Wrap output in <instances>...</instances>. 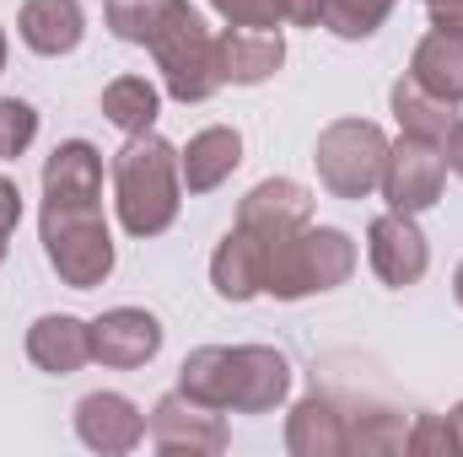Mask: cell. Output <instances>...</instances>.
Wrapping results in <instances>:
<instances>
[{
	"mask_svg": "<svg viewBox=\"0 0 463 457\" xmlns=\"http://www.w3.org/2000/svg\"><path fill=\"white\" fill-rule=\"evenodd\" d=\"M114 205L129 237H162L178 221L184 205V173L178 151L162 135H129L124 151L114 156Z\"/></svg>",
	"mask_w": 463,
	"mask_h": 457,
	"instance_id": "6da1fadb",
	"label": "cell"
},
{
	"mask_svg": "<svg viewBox=\"0 0 463 457\" xmlns=\"http://www.w3.org/2000/svg\"><path fill=\"white\" fill-rule=\"evenodd\" d=\"M355 269V242L340 227H302L264 242V291L280 302H302L313 291L345 285Z\"/></svg>",
	"mask_w": 463,
	"mask_h": 457,
	"instance_id": "7a4b0ae2",
	"label": "cell"
},
{
	"mask_svg": "<svg viewBox=\"0 0 463 457\" xmlns=\"http://www.w3.org/2000/svg\"><path fill=\"white\" fill-rule=\"evenodd\" d=\"M43 253L71 291H92L114 275V237L98 200H43Z\"/></svg>",
	"mask_w": 463,
	"mask_h": 457,
	"instance_id": "3957f363",
	"label": "cell"
},
{
	"mask_svg": "<svg viewBox=\"0 0 463 457\" xmlns=\"http://www.w3.org/2000/svg\"><path fill=\"white\" fill-rule=\"evenodd\" d=\"M146 49H151V60H156L162 81H167V98H178V103H205V98H216V87H222L216 38H211V27L200 22V11H194L189 0H178V11L151 33Z\"/></svg>",
	"mask_w": 463,
	"mask_h": 457,
	"instance_id": "277c9868",
	"label": "cell"
},
{
	"mask_svg": "<svg viewBox=\"0 0 463 457\" xmlns=\"http://www.w3.org/2000/svg\"><path fill=\"white\" fill-rule=\"evenodd\" d=\"M318 178L335 200H366L372 189H383V167H388V135L366 118H340L318 135L313 145Z\"/></svg>",
	"mask_w": 463,
	"mask_h": 457,
	"instance_id": "5b68a950",
	"label": "cell"
},
{
	"mask_svg": "<svg viewBox=\"0 0 463 457\" xmlns=\"http://www.w3.org/2000/svg\"><path fill=\"white\" fill-rule=\"evenodd\" d=\"M442 183H448L442 145L415 140V135H404L399 145H388V167H383V200H388V210L420 216V210H431L442 200Z\"/></svg>",
	"mask_w": 463,
	"mask_h": 457,
	"instance_id": "8992f818",
	"label": "cell"
},
{
	"mask_svg": "<svg viewBox=\"0 0 463 457\" xmlns=\"http://www.w3.org/2000/svg\"><path fill=\"white\" fill-rule=\"evenodd\" d=\"M146 436H151V447L167 457H216L227 452V425H222V409H205V404H194L189 393H167L156 409H151V420H146Z\"/></svg>",
	"mask_w": 463,
	"mask_h": 457,
	"instance_id": "52a82bcc",
	"label": "cell"
},
{
	"mask_svg": "<svg viewBox=\"0 0 463 457\" xmlns=\"http://www.w3.org/2000/svg\"><path fill=\"white\" fill-rule=\"evenodd\" d=\"M366 258H372V269H377L383 285L404 291V285H415V280L426 275L431 247H426V231L415 227V216L388 210V216H377V221L366 227Z\"/></svg>",
	"mask_w": 463,
	"mask_h": 457,
	"instance_id": "ba28073f",
	"label": "cell"
},
{
	"mask_svg": "<svg viewBox=\"0 0 463 457\" xmlns=\"http://www.w3.org/2000/svg\"><path fill=\"white\" fill-rule=\"evenodd\" d=\"M291 393V366L269 344H237L232 350V387L227 415H269Z\"/></svg>",
	"mask_w": 463,
	"mask_h": 457,
	"instance_id": "9c48e42d",
	"label": "cell"
},
{
	"mask_svg": "<svg viewBox=\"0 0 463 457\" xmlns=\"http://www.w3.org/2000/svg\"><path fill=\"white\" fill-rule=\"evenodd\" d=\"M237 227H248L253 237H264V242L291 237V231L313 227V194L302 183H291V178H264L237 205Z\"/></svg>",
	"mask_w": 463,
	"mask_h": 457,
	"instance_id": "30bf717a",
	"label": "cell"
},
{
	"mask_svg": "<svg viewBox=\"0 0 463 457\" xmlns=\"http://www.w3.org/2000/svg\"><path fill=\"white\" fill-rule=\"evenodd\" d=\"M76 436L103 457H124L146 442V420L124 393H87L76 404Z\"/></svg>",
	"mask_w": 463,
	"mask_h": 457,
	"instance_id": "8fae6325",
	"label": "cell"
},
{
	"mask_svg": "<svg viewBox=\"0 0 463 457\" xmlns=\"http://www.w3.org/2000/svg\"><path fill=\"white\" fill-rule=\"evenodd\" d=\"M162 350V323L140 307H114L92 323V360L114 366V371H135Z\"/></svg>",
	"mask_w": 463,
	"mask_h": 457,
	"instance_id": "7c38bea8",
	"label": "cell"
},
{
	"mask_svg": "<svg viewBox=\"0 0 463 457\" xmlns=\"http://www.w3.org/2000/svg\"><path fill=\"white\" fill-rule=\"evenodd\" d=\"M286 65V43L280 33H259V27H227L216 38V70H222V87H259L269 81L275 70Z\"/></svg>",
	"mask_w": 463,
	"mask_h": 457,
	"instance_id": "4fadbf2b",
	"label": "cell"
},
{
	"mask_svg": "<svg viewBox=\"0 0 463 457\" xmlns=\"http://www.w3.org/2000/svg\"><path fill=\"white\" fill-rule=\"evenodd\" d=\"M286 452L291 457H345L350 452V420L329 393H313L291 409L286 425Z\"/></svg>",
	"mask_w": 463,
	"mask_h": 457,
	"instance_id": "5bb4252c",
	"label": "cell"
},
{
	"mask_svg": "<svg viewBox=\"0 0 463 457\" xmlns=\"http://www.w3.org/2000/svg\"><path fill=\"white\" fill-rule=\"evenodd\" d=\"M27 355L38 371L49 377H71L92 360V323L71 318V312H49L27 329Z\"/></svg>",
	"mask_w": 463,
	"mask_h": 457,
	"instance_id": "9a60e30c",
	"label": "cell"
},
{
	"mask_svg": "<svg viewBox=\"0 0 463 457\" xmlns=\"http://www.w3.org/2000/svg\"><path fill=\"white\" fill-rule=\"evenodd\" d=\"M16 33L33 54L60 60L87 38V11H81V0H27L16 16Z\"/></svg>",
	"mask_w": 463,
	"mask_h": 457,
	"instance_id": "2e32d148",
	"label": "cell"
},
{
	"mask_svg": "<svg viewBox=\"0 0 463 457\" xmlns=\"http://www.w3.org/2000/svg\"><path fill=\"white\" fill-rule=\"evenodd\" d=\"M237 162H242V135H237V129H227V124L200 129V135L178 151L184 189H189V194H211V189H222L232 173H237Z\"/></svg>",
	"mask_w": 463,
	"mask_h": 457,
	"instance_id": "e0dca14e",
	"label": "cell"
},
{
	"mask_svg": "<svg viewBox=\"0 0 463 457\" xmlns=\"http://www.w3.org/2000/svg\"><path fill=\"white\" fill-rule=\"evenodd\" d=\"M211 285L222 302H253L264 291V237L248 227H232L211 258Z\"/></svg>",
	"mask_w": 463,
	"mask_h": 457,
	"instance_id": "ac0fdd59",
	"label": "cell"
},
{
	"mask_svg": "<svg viewBox=\"0 0 463 457\" xmlns=\"http://www.w3.org/2000/svg\"><path fill=\"white\" fill-rule=\"evenodd\" d=\"M43 200H103V156L87 140L54 145L43 162Z\"/></svg>",
	"mask_w": 463,
	"mask_h": 457,
	"instance_id": "d6986e66",
	"label": "cell"
},
{
	"mask_svg": "<svg viewBox=\"0 0 463 457\" xmlns=\"http://www.w3.org/2000/svg\"><path fill=\"white\" fill-rule=\"evenodd\" d=\"M410 76H415L426 92H437L442 103H463V33L431 27V33L415 43Z\"/></svg>",
	"mask_w": 463,
	"mask_h": 457,
	"instance_id": "ffe728a7",
	"label": "cell"
},
{
	"mask_svg": "<svg viewBox=\"0 0 463 457\" xmlns=\"http://www.w3.org/2000/svg\"><path fill=\"white\" fill-rule=\"evenodd\" d=\"M453 108H458V103H442V98H437V92H426L415 76L393 81V118H399V129H404V135H415V140L442 145V140H448V129L458 124Z\"/></svg>",
	"mask_w": 463,
	"mask_h": 457,
	"instance_id": "44dd1931",
	"label": "cell"
},
{
	"mask_svg": "<svg viewBox=\"0 0 463 457\" xmlns=\"http://www.w3.org/2000/svg\"><path fill=\"white\" fill-rule=\"evenodd\" d=\"M227 387H232V350L227 344H200V350H189V360H184V371H178V393H189L194 404L227 415Z\"/></svg>",
	"mask_w": 463,
	"mask_h": 457,
	"instance_id": "7402d4cb",
	"label": "cell"
},
{
	"mask_svg": "<svg viewBox=\"0 0 463 457\" xmlns=\"http://www.w3.org/2000/svg\"><path fill=\"white\" fill-rule=\"evenodd\" d=\"M156 114H162V98L146 76H118L103 87V118L124 135H146L156 124Z\"/></svg>",
	"mask_w": 463,
	"mask_h": 457,
	"instance_id": "603a6c76",
	"label": "cell"
},
{
	"mask_svg": "<svg viewBox=\"0 0 463 457\" xmlns=\"http://www.w3.org/2000/svg\"><path fill=\"white\" fill-rule=\"evenodd\" d=\"M404 442H410V431H404V415H393V409H366V420L361 415L350 420V452H361V457L404 452Z\"/></svg>",
	"mask_w": 463,
	"mask_h": 457,
	"instance_id": "cb8c5ba5",
	"label": "cell"
},
{
	"mask_svg": "<svg viewBox=\"0 0 463 457\" xmlns=\"http://www.w3.org/2000/svg\"><path fill=\"white\" fill-rule=\"evenodd\" d=\"M393 0H324L318 5V27H329L335 38H372L388 22Z\"/></svg>",
	"mask_w": 463,
	"mask_h": 457,
	"instance_id": "d4e9b609",
	"label": "cell"
},
{
	"mask_svg": "<svg viewBox=\"0 0 463 457\" xmlns=\"http://www.w3.org/2000/svg\"><path fill=\"white\" fill-rule=\"evenodd\" d=\"M178 11V0H109V27L124 43H151V33Z\"/></svg>",
	"mask_w": 463,
	"mask_h": 457,
	"instance_id": "484cf974",
	"label": "cell"
},
{
	"mask_svg": "<svg viewBox=\"0 0 463 457\" xmlns=\"http://www.w3.org/2000/svg\"><path fill=\"white\" fill-rule=\"evenodd\" d=\"M38 140V114L22 98H0V162H16Z\"/></svg>",
	"mask_w": 463,
	"mask_h": 457,
	"instance_id": "4316f807",
	"label": "cell"
},
{
	"mask_svg": "<svg viewBox=\"0 0 463 457\" xmlns=\"http://www.w3.org/2000/svg\"><path fill=\"white\" fill-rule=\"evenodd\" d=\"M404 452L415 457H431V452H458V442H453V425L448 420H437V415H420L415 420V431H410V442H404Z\"/></svg>",
	"mask_w": 463,
	"mask_h": 457,
	"instance_id": "83f0119b",
	"label": "cell"
},
{
	"mask_svg": "<svg viewBox=\"0 0 463 457\" xmlns=\"http://www.w3.org/2000/svg\"><path fill=\"white\" fill-rule=\"evenodd\" d=\"M222 16H227V27H259V33H275V0H211Z\"/></svg>",
	"mask_w": 463,
	"mask_h": 457,
	"instance_id": "f1b7e54d",
	"label": "cell"
},
{
	"mask_svg": "<svg viewBox=\"0 0 463 457\" xmlns=\"http://www.w3.org/2000/svg\"><path fill=\"white\" fill-rule=\"evenodd\" d=\"M318 5L324 0H275V16L286 27H318Z\"/></svg>",
	"mask_w": 463,
	"mask_h": 457,
	"instance_id": "f546056e",
	"label": "cell"
},
{
	"mask_svg": "<svg viewBox=\"0 0 463 457\" xmlns=\"http://www.w3.org/2000/svg\"><path fill=\"white\" fill-rule=\"evenodd\" d=\"M16 221H22V189L11 178H0V237H11Z\"/></svg>",
	"mask_w": 463,
	"mask_h": 457,
	"instance_id": "4dcf8cb0",
	"label": "cell"
},
{
	"mask_svg": "<svg viewBox=\"0 0 463 457\" xmlns=\"http://www.w3.org/2000/svg\"><path fill=\"white\" fill-rule=\"evenodd\" d=\"M426 11H431V27L463 33V0H426Z\"/></svg>",
	"mask_w": 463,
	"mask_h": 457,
	"instance_id": "1f68e13d",
	"label": "cell"
},
{
	"mask_svg": "<svg viewBox=\"0 0 463 457\" xmlns=\"http://www.w3.org/2000/svg\"><path fill=\"white\" fill-rule=\"evenodd\" d=\"M442 156H448V167L463 178V118L448 129V140H442Z\"/></svg>",
	"mask_w": 463,
	"mask_h": 457,
	"instance_id": "d6a6232c",
	"label": "cell"
},
{
	"mask_svg": "<svg viewBox=\"0 0 463 457\" xmlns=\"http://www.w3.org/2000/svg\"><path fill=\"white\" fill-rule=\"evenodd\" d=\"M448 425H453V442H458V452H463V404L448 415Z\"/></svg>",
	"mask_w": 463,
	"mask_h": 457,
	"instance_id": "836d02e7",
	"label": "cell"
},
{
	"mask_svg": "<svg viewBox=\"0 0 463 457\" xmlns=\"http://www.w3.org/2000/svg\"><path fill=\"white\" fill-rule=\"evenodd\" d=\"M453 296H458V307H463V264H458V275H453Z\"/></svg>",
	"mask_w": 463,
	"mask_h": 457,
	"instance_id": "e575fe53",
	"label": "cell"
},
{
	"mask_svg": "<svg viewBox=\"0 0 463 457\" xmlns=\"http://www.w3.org/2000/svg\"><path fill=\"white\" fill-rule=\"evenodd\" d=\"M0 70H5V33H0Z\"/></svg>",
	"mask_w": 463,
	"mask_h": 457,
	"instance_id": "d590c367",
	"label": "cell"
},
{
	"mask_svg": "<svg viewBox=\"0 0 463 457\" xmlns=\"http://www.w3.org/2000/svg\"><path fill=\"white\" fill-rule=\"evenodd\" d=\"M5 242H11V237H0V264H5Z\"/></svg>",
	"mask_w": 463,
	"mask_h": 457,
	"instance_id": "8d00e7d4",
	"label": "cell"
}]
</instances>
